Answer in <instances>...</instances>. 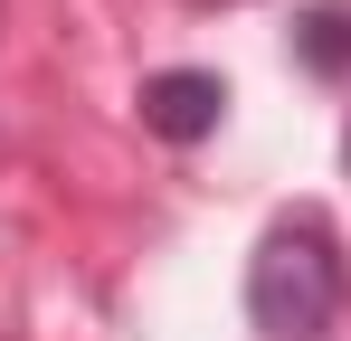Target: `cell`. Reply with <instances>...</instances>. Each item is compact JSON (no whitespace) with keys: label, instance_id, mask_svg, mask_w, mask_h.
Returning a JSON list of instances; mask_svg holds the SVG:
<instances>
[{"label":"cell","instance_id":"4","mask_svg":"<svg viewBox=\"0 0 351 341\" xmlns=\"http://www.w3.org/2000/svg\"><path fill=\"white\" fill-rule=\"evenodd\" d=\"M342 170H351V123H342Z\"/></svg>","mask_w":351,"mask_h":341},{"label":"cell","instance_id":"3","mask_svg":"<svg viewBox=\"0 0 351 341\" xmlns=\"http://www.w3.org/2000/svg\"><path fill=\"white\" fill-rule=\"evenodd\" d=\"M285 48H294L304 76L342 86V76H351V0H304V10H294V29H285Z\"/></svg>","mask_w":351,"mask_h":341},{"label":"cell","instance_id":"1","mask_svg":"<svg viewBox=\"0 0 351 341\" xmlns=\"http://www.w3.org/2000/svg\"><path fill=\"white\" fill-rule=\"evenodd\" d=\"M351 313V256L323 209H285L247 256V323L256 341H332Z\"/></svg>","mask_w":351,"mask_h":341},{"label":"cell","instance_id":"2","mask_svg":"<svg viewBox=\"0 0 351 341\" xmlns=\"http://www.w3.org/2000/svg\"><path fill=\"white\" fill-rule=\"evenodd\" d=\"M133 114H143L152 142L190 152V142H209V133L228 123V76H209V66H162V76L133 86Z\"/></svg>","mask_w":351,"mask_h":341}]
</instances>
